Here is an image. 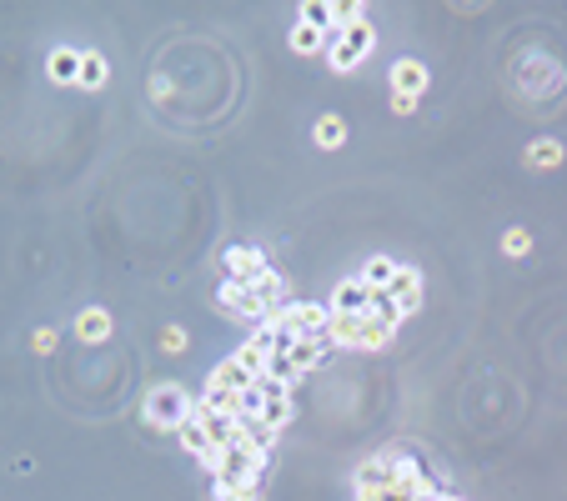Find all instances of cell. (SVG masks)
I'll return each mask as SVG.
<instances>
[{"mask_svg":"<svg viewBox=\"0 0 567 501\" xmlns=\"http://www.w3.org/2000/svg\"><path fill=\"white\" fill-rule=\"evenodd\" d=\"M256 296H262V306H266V321H272L276 311L286 306V281H282L276 271H266L262 281H256Z\"/></svg>","mask_w":567,"mask_h":501,"instance_id":"16","label":"cell"},{"mask_svg":"<svg viewBox=\"0 0 567 501\" xmlns=\"http://www.w3.org/2000/svg\"><path fill=\"white\" fill-rule=\"evenodd\" d=\"M367 317L371 321H382V326H402V306H397L392 301V296H387V291H371V301H367Z\"/></svg>","mask_w":567,"mask_h":501,"instance_id":"18","label":"cell"},{"mask_svg":"<svg viewBox=\"0 0 567 501\" xmlns=\"http://www.w3.org/2000/svg\"><path fill=\"white\" fill-rule=\"evenodd\" d=\"M106 76H111V71H106V55H96V51L81 55V86L96 90V86H106Z\"/></svg>","mask_w":567,"mask_h":501,"instance_id":"24","label":"cell"},{"mask_svg":"<svg viewBox=\"0 0 567 501\" xmlns=\"http://www.w3.org/2000/svg\"><path fill=\"white\" fill-rule=\"evenodd\" d=\"M387 296L402 306V317H412L417 306H422V276H417L412 266H397V276H392V286H387Z\"/></svg>","mask_w":567,"mask_h":501,"instance_id":"8","label":"cell"},{"mask_svg":"<svg viewBox=\"0 0 567 501\" xmlns=\"http://www.w3.org/2000/svg\"><path fill=\"white\" fill-rule=\"evenodd\" d=\"M55 346V331L45 326V331H35V351H51Z\"/></svg>","mask_w":567,"mask_h":501,"instance_id":"31","label":"cell"},{"mask_svg":"<svg viewBox=\"0 0 567 501\" xmlns=\"http://www.w3.org/2000/svg\"><path fill=\"white\" fill-rule=\"evenodd\" d=\"M201 467L211 471V487H231V491H256L262 487V471H266V461L256 457L251 447H216Z\"/></svg>","mask_w":567,"mask_h":501,"instance_id":"1","label":"cell"},{"mask_svg":"<svg viewBox=\"0 0 567 501\" xmlns=\"http://www.w3.org/2000/svg\"><path fill=\"white\" fill-rule=\"evenodd\" d=\"M302 21L317 25V31H322V25L332 31V5H322V0H306V5H302Z\"/></svg>","mask_w":567,"mask_h":501,"instance_id":"27","label":"cell"},{"mask_svg":"<svg viewBox=\"0 0 567 501\" xmlns=\"http://www.w3.org/2000/svg\"><path fill=\"white\" fill-rule=\"evenodd\" d=\"M76 336H81V341H106V336H111V317H106V311H81Z\"/></svg>","mask_w":567,"mask_h":501,"instance_id":"20","label":"cell"},{"mask_svg":"<svg viewBox=\"0 0 567 501\" xmlns=\"http://www.w3.org/2000/svg\"><path fill=\"white\" fill-rule=\"evenodd\" d=\"M361 326H367V317H347V311H332V326H327L332 351H337V346L361 351Z\"/></svg>","mask_w":567,"mask_h":501,"instance_id":"11","label":"cell"},{"mask_svg":"<svg viewBox=\"0 0 567 501\" xmlns=\"http://www.w3.org/2000/svg\"><path fill=\"white\" fill-rule=\"evenodd\" d=\"M312 136H317V146L337 151V146L347 141V120H341V116H322V120H317V131H312Z\"/></svg>","mask_w":567,"mask_h":501,"instance_id":"22","label":"cell"},{"mask_svg":"<svg viewBox=\"0 0 567 501\" xmlns=\"http://www.w3.org/2000/svg\"><path fill=\"white\" fill-rule=\"evenodd\" d=\"M387 341H392V326L367 317V326H361V351H387Z\"/></svg>","mask_w":567,"mask_h":501,"instance_id":"25","label":"cell"},{"mask_svg":"<svg viewBox=\"0 0 567 501\" xmlns=\"http://www.w3.org/2000/svg\"><path fill=\"white\" fill-rule=\"evenodd\" d=\"M527 161H533V165H543V171H553V165L562 161V146H557V141H537L533 151H527Z\"/></svg>","mask_w":567,"mask_h":501,"instance_id":"26","label":"cell"},{"mask_svg":"<svg viewBox=\"0 0 567 501\" xmlns=\"http://www.w3.org/2000/svg\"><path fill=\"white\" fill-rule=\"evenodd\" d=\"M367 301H371V291L361 286V276H357V281H341V286H337V296H332V311H347V317H367Z\"/></svg>","mask_w":567,"mask_h":501,"instance_id":"14","label":"cell"},{"mask_svg":"<svg viewBox=\"0 0 567 501\" xmlns=\"http://www.w3.org/2000/svg\"><path fill=\"white\" fill-rule=\"evenodd\" d=\"M286 356H292L296 376H306V371H317L322 361L332 356V341H327V336H296V346L286 351Z\"/></svg>","mask_w":567,"mask_h":501,"instance_id":"10","label":"cell"},{"mask_svg":"<svg viewBox=\"0 0 567 501\" xmlns=\"http://www.w3.org/2000/svg\"><path fill=\"white\" fill-rule=\"evenodd\" d=\"M51 80L55 86H76L81 80V51H55L51 55Z\"/></svg>","mask_w":567,"mask_h":501,"instance_id":"17","label":"cell"},{"mask_svg":"<svg viewBox=\"0 0 567 501\" xmlns=\"http://www.w3.org/2000/svg\"><path fill=\"white\" fill-rule=\"evenodd\" d=\"M392 276H397V261H387V256H371L367 271H361V286H367V291H387V286H392Z\"/></svg>","mask_w":567,"mask_h":501,"instance_id":"19","label":"cell"},{"mask_svg":"<svg viewBox=\"0 0 567 501\" xmlns=\"http://www.w3.org/2000/svg\"><path fill=\"white\" fill-rule=\"evenodd\" d=\"M442 501H462V496H442Z\"/></svg>","mask_w":567,"mask_h":501,"instance_id":"32","label":"cell"},{"mask_svg":"<svg viewBox=\"0 0 567 501\" xmlns=\"http://www.w3.org/2000/svg\"><path fill=\"white\" fill-rule=\"evenodd\" d=\"M371 41H377V35H371V25L361 21V25H351V31H341V41L332 45V71H351L361 61V55L371 51Z\"/></svg>","mask_w":567,"mask_h":501,"instance_id":"5","label":"cell"},{"mask_svg":"<svg viewBox=\"0 0 567 501\" xmlns=\"http://www.w3.org/2000/svg\"><path fill=\"white\" fill-rule=\"evenodd\" d=\"M207 386H211V392H246V386H251V376L236 366V356H226V361H221V366L207 376Z\"/></svg>","mask_w":567,"mask_h":501,"instance_id":"15","label":"cell"},{"mask_svg":"<svg viewBox=\"0 0 567 501\" xmlns=\"http://www.w3.org/2000/svg\"><path fill=\"white\" fill-rule=\"evenodd\" d=\"M221 311L236 317V321H251V326H262V321H266L262 296H256V286H246V281H226V286H221Z\"/></svg>","mask_w":567,"mask_h":501,"instance_id":"4","label":"cell"},{"mask_svg":"<svg viewBox=\"0 0 567 501\" xmlns=\"http://www.w3.org/2000/svg\"><path fill=\"white\" fill-rule=\"evenodd\" d=\"M427 86V66L422 61H397L392 66V96H407V100H417V90Z\"/></svg>","mask_w":567,"mask_h":501,"instance_id":"12","label":"cell"},{"mask_svg":"<svg viewBox=\"0 0 567 501\" xmlns=\"http://www.w3.org/2000/svg\"><path fill=\"white\" fill-rule=\"evenodd\" d=\"M502 250H507V256H527V250H533V236H527V231H507V236H502Z\"/></svg>","mask_w":567,"mask_h":501,"instance_id":"28","label":"cell"},{"mask_svg":"<svg viewBox=\"0 0 567 501\" xmlns=\"http://www.w3.org/2000/svg\"><path fill=\"white\" fill-rule=\"evenodd\" d=\"M241 447H251V451H256V457H272V447H276V431H266V426L262 421H246V436H241Z\"/></svg>","mask_w":567,"mask_h":501,"instance_id":"23","label":"cell"},{"mask_svg":"<svg viewBox=\"0 0 567 501\" xmlns=\"http://www.w3.org/2000/svg\"><path fill=\"white\" fill-rule=\"evenodd\" d=\"M322 45H327V35L317 31V25H306V21H296V31H292V51L296 55H317Z\"/></svg>","mask_w":567,"mask_h":501,"instance_id":"21","label":"cell"},{"mask_svg":"<svg viewBox=\"0 0 567 501\" xmlns=\"http://www.w3.org/2000/svg\"><path fill=\"white\" fill-rule=\"evenodd\" d=\"M226 271H231V281H246V286H256L266 276V261H262V250L256 246H226Z\"/></svg>","mask_w":567,"mask_h":501,"instance_id":"6","label":"cell"},{"mask_svg":"<svg viewBox=\"0 0 567 501\" xmlns=\"http://www.w3.org/2000/svg\"><path fill=\"white\" fill-rule=\"evenodd\" d=\"M292 392H286V386H272L266 382V406H262V416H256V421L266 426V431H286V421H292Z\"/></svg>","mask_w":567,"mask_h":501,"instance_id":"9","label":"cell"},{"mask_svg":"<svg viewBox=\"0 0 567 501\" xmlns=\"http://www.w3.org/2000/svg\"><path fill=\"white\" fill-rule=\"evenodd\" d=\"M216 501H256V491H231V487H211Z\"/></svg>","mask_w":567,"mask_h":501,"instance_id":"29","label":"cell"},{"mask_svg":"<svg viewBox=\"0 0 567 501\" xmlns=\"http://www.w3.org/2000/svg\"><path fill=\"white\" fill-rule=\"evenodd\" d=\"M197 411V402L181 392L176 382H166V386H156L151 396H146V421L151 426H166V431H181V421Z\"/></svg>","mask_w":567,"mask_h":501,"instance_id":"2","label":"cell"},{"mask_svg":"<svg viewBox=\"0 0 567 501\" xmlns=\"http://www.w3.org/2000/svg\"><path fill=\"white\" fill-rule=\"evenodd\" d=\"M272 321H282V326L292 331V336H327V326H332V306H322V301H286Z\"/></svg>","mask_w":567,"mask_h":501,"instance_id":"3","label":"cell"},{"mask_svg":"<svg viewBox=\"0 0 567 501\" xmlns=\"http://www.w3.org/2000/svg\"><path fill=\"white\" fill-rule=\"evenodd\" d=\"M387 487H392V457H371V461H361V467H357V491H361V501L382 496Z\"/></svg>","mask_w":567,"mask_h":501,"instance_id":"7","label":"cell"},{"mask_svg":"<svg viewBox=\"0 0 567 501\" xmlns=\"http://www.w3.org/2000/svg\"><path fill=\"white\" fill-rule=\"evenodd\" d=\"M166 346L181 351V346H186V331H181V326H166Z\"/></svg>","mask_w":567,"mask_h":501,"instance_id":"30","label":"cell"},{"mask_svg":"<svg viewBox=\"0 0 567 501\" xmlns=\"http://www.w3.org/2000/svg\"><path fill=\"white\" fill-rule=\"evenodd\" d=\"M176 436H181V447L191 451V457H201V461H207L211 451H216V441H211V431L201 426V416H197V411L186 416V421H181V431H176Z\"/></svg>","mask_w":567,"mask_h":501,"instance_id":"13","label":"cell"}]
</instances>
